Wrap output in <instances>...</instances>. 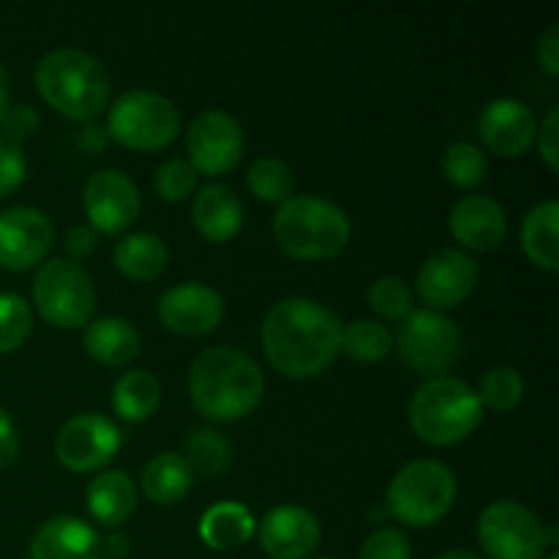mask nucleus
<instances>
[{
    "instance_id": "1",
    "label": "nucleus",
    "mask_w": 559,
    "mask_h": 559,
    "mask_svg": "<svg viewBox=\"0 0 559 559\" xmlns=\"http://www.w3.org/2000/svg\"><path fill=\"white\" fill-rule=\"evenodd\" d=\"M262 349L278 374L311 380L342 353V320L311 298H284L262 320Z\"/></svg>"
},
{
    "instance_id": "2",
    "label": "nucleus",
    "mask_w": 559,
    "mask_h": 559,
    "mask_svg": "<svg viewBox=\"0 0 559 559\" xmlns=\"http://www.w3.org/2000/svg\"><path fill=\"white\" fill-rule=\"evenodd\" d=\"M189 393L197 413L216 424H235L257 409L265 380L249 353L235 347L202 349L189 371Z\"/></svg>"
},
{
    "instance_id": "3",
    "label": "nucleus",
    "mask_w": 559,
    "mask_h": 559,
    "mask_svg": "<svg viewBox=\"0 0 559 559\" xmlns=\"http://www.w3.org/2000/svg\"><path fill=\"white\" fill-rule=\"evenodd\" d=\"M36 87L49 107L80 123L98 118L112 93V82L102 60L74 47L44 55L36 66Z\"/></svg>"
},
{
    "instance_id": "4",
    "label": "nucleus",
    "mask_w": 559,
    "mask_h": 559,
    "mask_svg": "<svg viewBox=\"0 0 559 559\" xmlns=\"http://www.w3.org/2000/svg\"><path fill=\"white\" fill-rule=\"evenodd\" d=\"M273 235L284 254L300 262H317L342 254L353 235V224L336 202L298 194L278 205Z\"/></svg>"
},
{
    "instance_id": "5",
    "label": "nucleus",
    "mask_w": 559,
    "mask_h": 559,
    "mask_svg": "<svg viewBox=\"0 0 559 559\" xmlns=\"http://www.w3.org/2000/svg\"><path fill=\"white\" fill-rule=\"evenodd\" d=\"M484 420L478 393L456 377H431L409 402V426L418 440L448 448L467 440Z\"/></svg>"
},
{
    "instance_id": "6",
    "label": "nucleus",
    "mask_w": 559,
    "mask_h": 559,
    "mask_svg": "<svg viewBox=\"0 0 559 559\" xmlns=\"http://www.w3.org/2000/svg\"><path fill=\"white\" fill-rule=\"evenodd\" d=\"M388 511L407 527H435L456 502V475L437 459L409 462L388 484Z\"/></svg>"
},
{
    "instance_id": "7",
    "label": "nucleus",
    "mask_w": 559,
    "mask_h": 559,
    "mask_svg": "<svg viewBox=\"0 0 559 559\" xmlns=\"http://www.w3.org/2000/svg\"><path fill=\"white\" fill-rule=\"evenodd\" d=\"M180 112L167 96L145 91H126L107 112V134L131 151H162L178 136Z\"/></svg>"
},
{
    "instance_id": "8",
    "label": "nucleus",
    "mask_w": 559,
    "mask_h": 559,
    "mask_svg": "<svg viewBox=\"0 0 559 559\" xmlns=\"http://www.w3.org/2000/svg\"><path fill=\"white\" fill-rule=\"evenodd\" d=\"M36 311L60 331H76L96 311V287L80 262L49 260L38 267L33 282Z\"/></svg>"
},
{
    "instance_id": "9",
    "label": "nucleus",
    "mask_w": 559,
    "mask_h": 559,
    "mask_svg": "<svg viewBox=\"0 0 559 559\" xmlns=\"http://www.w3.org/2000/svg\"><path fill=\"white\" fill-rule=\"evenodd\" d=\"M399 358L415 374L442 377L462 355V331L435 309H413L396 333Z\"/></svg>"
},
{
    "instance_id": "10",
    "label": "nucleus",
    "mask_w": 559,
    "mask_h": 559,
    "mask_svg": "<svg viewBox=\"0 0 559 559\" xmlns=\"http://www.w3.org/2000/svg\"><path fill=\"white\" fill-rule=\"evenodd\" d=\"M478 540L489 559H544L546 551L555 549L538 513L513 500L484 508L478 519Z\"/></svg>"
},
{
    "instance_id": "11",
    "label": "nucleus",
    "mask_w": 559,
    "mask_h": 559,
    "mask_svg": "<svg viewBox=\"0 0 559 559\" xmlns=\"http://www.w3.org/2000/svg\"><path fill=\"white\" fill-rule=\"evenodd\" d=\"M123 435L109 418L82 413L63 424L55 437V456L71 473H98L118 456Z\"/></svg>"
},
{
    "instance_id": "12",
    "label": "nucleus",
    "mask_w": 559,
    "mask_h": 559,
    "mask_svg": "<svg viewBox=\"0 0 559 559\" xmlns=\"http://www.w3.org/2000/svg\"><path fill=\"white\" fill-rule=\"evenodd\" d=\"M189 164L202 175H227L238 167L246 151V136L238 120L224 109H205L189 126Z\"/></svg>"
},
{
    "instance_id": "13",
    "label": "nucleus",
    "mask_w": 559,
    "mask_h": 559,
    "mask_svg": "<svg viewBox=\"0 0 559 559\" xmlns=\"http://www.w3.org/2000/svg\"><path fill=\"white\" fill-rule=\"evenodd\" d=\"M82 207L96 233L120 235L140 216V189L120 169H98L87 178Z\"/></svg>"
},
{
    "instance_id": "14",
    "label": "nucleus",
    "mask_w": 559,
    "mask_h": 559,
    "mask_svg": "<svg viewBox=\"0 0 559 559\" xmlns=\"http://www.w3.org/2000/svg\"><path fill=\"white\" fill-rule=\"evenodd\" d=\"M55 240L52 222L38 207L16 205L0 211V267L27 271L49 254Z\"/></svg>"
},
{
    "instance_id": "15",
    "label": "nucleus",
    "mask_w": 559,
    "mask_h": 559,
    "mask_svg": "<svg viewBox=\"0 0 559 559\" xmlns=\"http://www.w3.org/2000/svg\"><path fill=\"white\" fill-rule=\"evenodd\" d=\"M478 287V265L459 249H440L420 265L415 289L429 309L462 306Z\"/></svg>"
},
{
    "instance_id": "16",
    "label": "nucleus",
    "mask_w": 559,
    "mask_h": 559,
    "mask_svg": "<svg viewBox=\"0 0 559 559\" xmlns=\"http://www.w3.org/2000/svg\"><path fill=\"white\" fill-rule=\"evenodd\" d=\"M158 320L178 336H207L224 320V298L202 282H183L158 298Z\"/></svg>"
},
{
    "instance_id": "17",
    "label": "nucleus",
    "mask_w": 559,
    "mask_h": 559,
    "mask_svg": "<svg viewBox=\"0 0 559 559\" xmlns=\"http://www.w3.org/2000/svg\"><path fill=\"white\" fill-rule=\"evenodd\" d=\"M322 540V527L300 506H278L260 524V546L271 559H309Z\"/></svg>"
},
{
    "instance_id": "18",
    "label": "nucleus",
    "mask_w": 559,
    "mask_h": 559,
    "mask_svg": "<svg viewBox=\"0 0 559 559\" xmlns=\"http://www.w3.org/2000/svg\"><path fill=\"white\" fill-rule=\"evenodd\" d=\"M478 134L484 145L500 158H516L533 147L538 123L533 109L519 98H497L480 112Z\"/></svg>"
},
{
    "instance_id": "19",
    "label": "nucleus",
    "mask_w": 559,
    "mask_h": 559,
    "mask_svg": "<svg viewBox=\"0 0 559 559\" xmlns=\"http://www.w3.org/2000/svg\"><path fill=\"white\" fill-rule=\"evenodd\" d=\"M448 227L464 249L495 251L508 235V216L495 197L473 194L453 205Z\"/></svg>"
},
{
    "instance_id": "20",
    "label": "nucleus",
    "mask_w": 559,
    "mask_h": 559,
    "mask_svg": "<svg viewBox=\"0 0 559 559\" xmlns=\"http://www.w3.org/2000/svg\"><path fill=\"white\" fill-rule=\"evenodd\" d=\"M31 559H102V538L74 516H55L36 530Z\"/></svg>"
},
{
    "instance_id": "21",
    "label": "nucleus",
    "mask_w": 559,
    "mask_h": 559,
    "mask_svg": "<svg viewBox=\"0 0 559 559\" xmlns=\"http://www.w3.org/2000/svg\"><path fill=\"white\" fill-rule=\"evenodd\" d=\"M191 218L202 238L211 243H227L243 227V205L229 186L207 183L194 197Z\"/></svg>"
},
{
    "instance_id": "22",
    "label": "nucleus",
    "mask_w": 559,
    "mask_h": 559,
    "mask_svg": "<svg viewBox=\"0 0 559 559\" xmlns=\"http://www.w3.org/2000/svg\"><path fill=\"white\" fill-rule=\"evenodd\" d=\"M136 486L129 478V473L123 469H107V473H98L96 478L87 484L85 502L87 511H91L93 522H98L102 527L118 530L120 524H126L131 519V513L136 511Z\"/></svg>"
},
{
    "instance_id": "23",
    "label": "nucleus",
    "mask_w": 559,
    "mask_h": 559,
    "mask_svg": "<svg viewBox=\"0 0 559 559\" xmlns=\"http://www.w3.org/2000/svg\"><path fill=\"white\" fill-rule=\"evenodd\" d=\"M82 344L96 364L118 369L140 355L142 338L136 328L123 317H102V320L87 322Z\"/></svg>"
},
{
    "instance_id": "24",
    "label": "nucleus",
    "mask_w": 559,
    "mask_h": 559,
    "mask_svg": "<svg viewBox=\"0 0 559 559\" xmlns=\"http://www.w3.org/2000/svg\"><path fill=\"white\" fill-rule=\"evenodd\" d=\"M254 513L243 502L224 500L202 513L200 538L213 551H235L249 544L251 535H254Z\"/></svg>"
},
{
    "instance_id": "25",
    "label": "nucleus",
    "mask_w": 559,
    "mask_h": 559,
    "mask_svg": "<svg viewBox=\"0 0 559 559\" xmlns=\"http://www.w3.org/2000/svg\"><path fill=\"white\" fill-rule=\"evenodd\" d=\"M140 486L156 506H178L194 489V469L183 453H158L142 467Z\"/></svg>"
},
{
    "instance_id": "26",
    "label": "nucleus",
    "mask_w": 559,
    "mask_h": 559,
    "mask_svg": "<svg viewBox=\"0 0 559 559\" xmlns=\"http://www.w3.org/2000/svg\"><path fill=\"white\" fill-rule=\"evenodd\" d=\"M167 243L153 233L126 235L115 246V267L134 282H153L167 271Z\"/></svg>"
},
{
    "instance_id": "27",
    "label": "nucleus",
    "mask_w": 559,
    "mask_h": 559,
    "mask_svg": "<svg viewBox=\"0 0 559 559\" xmlns=\"http://www.w3.org/2000/svg\"><path fill=\"white\" fill-rule=\"evenodd\" d=\"M559 205L546 200L535 205L522 222V246L524 254L544 271L555 273L559 267V243H557Z\"/></svg>"
},
{
    "instance_id": "28",
    "label": "nucleus",
    "mask_w": 559,
    "mask_h": 559,
    "mask_svg": "<svg viewBox=\"0 0 559 559\" xmlns=\"http://www.w3.org/2000/svg\"><path fill=\"white\" fill-rule=\"evenodd\" d=\"M162 404V385L156 374L145 369H131L115 380L112 407L129 424H142L151 418Z\"/></svg>"
},
{
    "instance_id": "29",
    "label": "nucleus",
    "mask_w": 559,
    "mask_h": 559,
    "mask_svg": "<svg viewBox=\"0 0 559 559\" xmlns=\"http://www.w3.org/2000/svg\"><path fill=\"white\" fill-rule=\"evenodd\" d=\"M347 358L355 364H380L391 355L393 336L382 322L377 320H353L342 328V344H338Z\"/></svg>"
},
{
    "instance_id": "30",
    "label": "nucleus",
    "mask_w": 559,
    "mask_h": 559,
    "mask_svg": "<svg viewBox=\"0 0 559 559\" xmlns=\"http://www.w3.org/2000/svg\"><path fill=\"white\" fill-rule=\"evenodd\" d=\"M246 186L251 194L271 205H284L289 197H295V175L282 158L262 156L246 173Z\"/></svg>"
},
{
    "instance_id": "31",
    "label": "nucleus",
    "mask_w": 559,
    "mask_h": 559,
    "mask_svg": "<svg viewBox=\"0 0 559 559\" xmlns=\"http://www.w3.org/2000/svg\"><path fill=\"white\" fill-rule=\"evenodd\" d=\"M186 462L194 475H218L233 462V445L216 429H194L186 440Z\"/></svg>"
},
{
    "instance_id": "32",
    "label": "nucleus",
    "mask_w": 559,
    "mask_h": 559,
    "mask_svg": "<svg viewBox=\"0 0 559 559\" xmlns=\"http://www.w3.org/2000/svg\"><path fill=\"white\" fill-rule=\"evenodd\" d=\"M486 169H489V162H486L484 151L475 147L473 142H453L442 156V175L456 189L480 186L486 178Z\"/></svg>"
},
{
    "instance_id": "33",
    "label": "nucleus",
    "mask_w": 559,
    "mask_h": 559,
    "mask_svg": "<svg viewBox=\"0 0 559 559\" xmlns=\"http://www.w3.org/2000/svg\"><path fill=\"white\" fill-rule=\"evenodd\" d=\"M475 393H478L484 409L511 413L524 399V380L511 366H495V369L480 377V388Z\"/></svg>"
},
{
    "instance_id": "34",
    "label": "nucleus",
    "mask_w": 559,
    "mask_h": 559,
    "mask_svg": "<svg viewBox=\"0 0 559 559\" xmlns=\"http://www.w3.org/2000/svg\"><path fill=\"white\" fill-rule=\"evenodd\" d=\"M33 328V311L22 295H0V355L14 353L27 342Z\"/></svg>"
},
{
    "instance_id": "35",
    "label": "nucleus",
    "mask_w": 559,
    "mask_h": 559,
    "mask_svg": "<svg viewBox=\"0 0 559 559\" xmlns=\"http://www.w3.org/2000/svg\"><path fill=\"white\" fill-rule=\"evenodd\" d=\"M369 306L377 317L391 322H402L413 311V293L407 282L399 276H380L369 287Z\"/></svg>"
},
{
    "instance_id": "36",
    "label": "nucleus",
    "mask_w": 559,
    "mask_h": 559,
    "mask_svg": "<svg viewBox=\"0 0 559 559\" xmlns=\"http://www.w3.org/2000/svg\"><path fill=\"white\" fill-rule=\"evenodd\" d=\"M153 186H156V194L167 202H183L189 200L191 191L197 189V173L189 162L183 158H169L162 167L156 169V178H153Z\"/></svg>"
},
{
    "instance_id": "37",
    "label": "nucleus",
    "mask_w": 559,
    "mask_h": 559,
    "mask_svg": "<svg viewBox=\"0 0 559 559\" xmlns=\"http://www.w3.org/2000/svg\"><path fill=\"white\" fill-rule=\"evenodd\" d=\"M358 559H413V546L402 530L380 527L364 540Z\"/></svg>"
},
{
    "instance_id": "38",
    "label": "nucleus",
    "mask_w": 559,
    "mask_h": 559,
    "mask_svg": "<svg viewBox=\"0 0 559 559\" xmlns=\"http://www.w3.org/2000/svg\"><path fill=\"white\" fill-rule=\"evenodd\" d=\"M27 175V162L25 151H22L20 142L9 140L5 134H0V200L9 194H14L22 186Z\"/></svg>"
},
{
    "instance_id": "39",
    "label": "nucleus",
    "mask_w": 559,
    "mask_h": 559,
    "mask_svg": "<svg viewBox=\"0 0 559 559\" xmlns=\"http://www.w3.org/2000/svg\"><path fill=\"white\" fill-rule=\"evenodd\" d=\"M38 123H41V118H38V112L31 107V104H14V107L9 104L3 120H0V126L5 129V136L14 142H20V145L25 136L36 134Z\"/></svg>"
},
{
    "instance_id": "40",
    "label": "nucleus",
    "mask_w": 559,
    "mask_h": 559,
    "mask_svg": "<svg viewBox=\"0 0 559 559\" xmlns=\"http://www.w3.org/2000/svg\"><path fill=\"white\" fill-rule=\"evenodd\" d=\"M535 140H538V153L546 162V167H549L551 173H557L559 169V109L557 107H551L549 112H546Z\"/></svg>"
},
{
    "instance_id": "41",
    "label": "nucleus",
    "mask_w": 559,
    "mask_h": 559,
    "mask_svg": "<svg viewBox=\"0 0 559 559\" xmlns=\"http://www.w3.org/2000/svg\"><path fill=\"white\" fill-rule=\"evenodd\" d=\"M63 246L66 251H69L71 262L85 260V257H91L98 246L96 229L87 227V224H74V227H69V233H66Z\"/></svg>"
},
{
    "instance_id": "42",
    "label": "nucleus",
    "mask_w": 559,
    "mask_h": 559,
    "mask_svg": "<svg viewBox=\"0 0 559 559\" xmlns=\"http://www.w3.org/2000/svg\"><path fill=\"white\" fill-rule=\"evenodd\" d=\"M20 456V437H16V426L5 409H0V469L11 467Z\"/></svg>"
},
{
    "instance_id": "43",
    "label": "nucleus",
    "mask_w": 559,
    "mask_h": 559,
    "mask_svg": "<svg viewBox=\"0 0 559 559\" xmlns=\"http://www.w3.org/2000/svg\"><path fill=\"white\" fill-rule=\"evenodd\" d=\"M538 63L549 76L559 74V25L546 27L538 41Z\"/></svg>"
},
{
    "instance_id": "44",
    "label": "nucleus",
    "mask_w": 559,
    "mask_h": 559,
    "mask_svg": "<svg viewBox=\"0 0 559 559\" xmlns=\"http://www.w3.org/2000/svg\"><path fill=\"white\" fill-rule=\"evenodd\" d=\"M129 551H131L129 535L109 533L107 538L102 540V555H107V557H112V559H123V557H129Z\"/></svg>"
},
{
    "instance_id": "45",
    "label": "nucleus",
    "mask_w": 559,
    "mask_h": 559,
    "mask_svg": "<svg viewBox=\"0 0 559 559\" xmlns=\"http://www.w3.org/2000/svg\"><path fill=\"white\" fill-rule=\"evenodd\" d=\"M107 142H109V134H107V129H102V126H87L80 136V145L85 147L87 153L104 151V145H107Z\"/></svg>"
},
{
    "instance_id": "46",
    "label": "nucleus",
    "mask_w": 559,
    "mask_h": 559,
    "mask_svg": "<svg viewBox=\"0 0 559 559\" xmlns=\"http://www.w3.org/2000/svg\"><path fill=\"white\" fill-rule=\"evenodd\" d=\"M9 87H11L9 85V74H5L3 63H0V120H3L5 109H9V96H11Z\"/></svg>"
},
{
    "instance_id": "47",
    "label": "nucleus",
    "mask_w": 559,
    "mask_h": 559,
    "mask_svg": "<svg viewBox=\"0 0 559 559\" xmlns=\"http://www.w3.org/2000/svg\"><path fill=\"white\" fill-rule=\"evenodd\" d=\"M435 559H484V557L475 555V551L456 549V551H445V555H440V557H435Z\"/></svg>"
},
{
    "instance_id": "48",
    "label": "nucleus",
    "mask_w": 559,
    "mask_h": 559,
    "mask_svg": "<svg viewBox=\"0 0 559 559\" xmlns=\"http://www.w3.org/2000/svg\"><path fill=\"white\" fill-rule=\"evenodd\" d=\"M544 559H559V551L557 549H549V551H546Z\"/></svg>"
},
{
    "instance_id": "49",
    "label": "nucleus",
    "mask_w": 559,
    "mask_h": 559,
    "mask_svg": "<svg viewBox=\"0 0 559 559\" xmlns=\"http://www.w3.org/2000/svg\"><path fill=\"white\" fill-rule=\"evenodd\" d=\"M320 559H333V557H320Z\"/></svg>"
}]
</instances>
